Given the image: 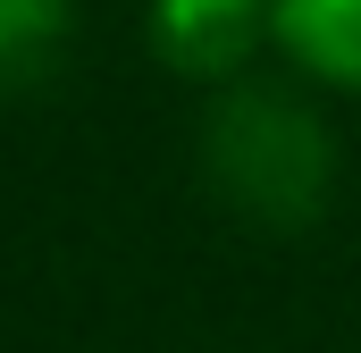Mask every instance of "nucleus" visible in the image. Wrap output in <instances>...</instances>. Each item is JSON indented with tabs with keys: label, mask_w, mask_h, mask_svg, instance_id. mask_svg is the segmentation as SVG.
Instances as JSON below:
<instances>
[{
	"label": "nucleus",
	"mask_w": 361,
	"mask_h": 353,
	"mask_svg": "<svg viewBox=\"0 0 361 353\" xmlns=\"http://www.w3.org/2000/svg\"><path fill=\"white\" fill-rule=\"evenodd\" d=\"M336 126L328 109L302 85H277V76H244V85H219L202 109V176L210 193L269 227V236H302L328 202H336Z\"/></svg>",
	"instance_id": "nucleus-1"
},
{
	"label": "nucleus",
	"mask_w": 361,
	"mask_h": 353,
	"mask_svg": "<svg viewBox=\"0 0 361 353\" xmlns=\"http://www.w3.org/2000/svg\"><path fill=\"white\" fill-rule=\"evenodd\" d=\"M269 42V0H152V51L193 85H244Z\"/></svg>",
	"instance_id": "nucleus-2"
},
{
	"label": "nucleus",
	"mask_w": 361,
	"mask_h": 353,
	"mask_svg": "<svg viewBox=\"0 0 361 353\" xmlns=\"http://www.w3.org/2000/svg\"><path fill=\"white\" fill-rule=\"evenodd\" d=\"M269 42L328 92H361V0H269Z\"/></svg>",
	"instance_id": "nucleus-3"
},
{
	"label": "nucleus",
	"mask_w": 361,
	"mask_h": 353,
	"mask_svg": "<svg viewBox=\"0 0 361 353\" xmlns=\"http://www.w3.org/2000/svg\"><path fill=\"white\" fill-rule=\"evenodd\" d=\"M76 25V0H0V92L34 85Z\"/></svg>",
	"instance_id": "nucleus-4"
}]
</instances>
